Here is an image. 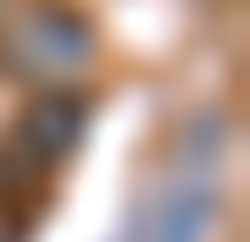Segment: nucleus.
Masks as SVG:
<instances>
[{
    "instance_id": "obj_1",
    "label": "nucleus",
    "mask_w": 250,
    "mask_h": 242,
    "mask_svg": "<svg viewBox=\"0 0 250 242\" xmlns=\"http://www.w3.org/2000/svg\"><path fill=\"white\" fill-rule=\"evenodd\" d=\"M220 151H228V121L205 114L197 129L174 144V159L144 182V197L129 204L122 242H220Z\"/></svg>"
},
{
    "instance_id": "obj_2",
    "label": "nucleus",
    "mask_w": 250,
    "mask_h": 242,
    "mask_svg": "<svg viewBox=\"0 0 250 242\" xmlns=\"http://www.w3.org/2000/svg\"><path fill=\"white\" fill-rule=\"evenodd\" d=\"M0 53L16 60L23 76H38V91H53V83L91 68V23L68 0H23L16 23L0 30Z\"/></svg>"
},
{
    "instance_id": "obj_3",
    "label": "nucleus",
    "mask_w": 250,
    "mask_h": 242,
    "mask_svg": "<svg viewBox=\"0 0 250 242\" xmlns=\"http://www.w3.org/2000/svg\"><path fill=\"white\" fill-rule=\"evenodd\" d=\"M83 114H91L83 91H38V99L16 114L8 144H0V166H23V182L46 189V182L68 166V151L83 144Z\"/></svg>"
}]
</instances>
